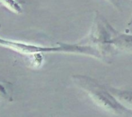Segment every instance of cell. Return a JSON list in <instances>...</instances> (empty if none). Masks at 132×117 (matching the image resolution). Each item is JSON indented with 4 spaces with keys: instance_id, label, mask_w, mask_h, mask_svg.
<instances>
[{
    "instance_id": "obj_10",
    "label": "cell",
    "mask_w": 132,
    "mask_h": 117,
    "mask_svg": "<svg viewBox=\"0 0 132 117\" xmlns=\"http://www.w3.org/2000/svg\"><path fill=\"white\" fill-rule=\"evenodd\" d=\"M0 27H1V24H0Z\"/></svg>"
},
{
    "instance_id": "obj_1",
    "label": "cell",
    "mask_w": 132,
    "mask_h": 117,
    "mask_svg": "<svg viewBox=\"0 0 132 117\" xmlns=\"http://www.w3.org/2000/svg\"><path fill=\"white\" fill-rule=\"evenodd\" d=\"M73 82L99 107L106 112L115 115L130 114V111L126 108L111 92L105 87L99 84L94 79L81 74L72 76Z\"/></svg>"
},
{
    "instance_id": "obj_8",
    "label": "cell",
    "mask_w": 132,
    "mask_h": 117,
    "mask_svg": "<svg viewBox=\"0 0 132 117\" xmlns=\"http://www.w3.org/2000/svg\"><path fill=\"white\" fill-rule=\"evenodd\" d=\"M107 1H110V2H113V0H107Z\"/></svg>"
},
{
    "instance_id": "obj_2",
    "label": "cell",
    "mask_w": 132,
    "mask_h": 117,
    "mask_svg": "<svg viewBox=\"0 0 132 117\" xmlns=\"http://www.w3.org/2000/svg\"><path fill=\"white\" fill-rule=\"evenodd\" d=\"M0 46L15 51L23 55H40L41 53H72V45L60 44L57 46H42L28 44L25 42L15 41L0 38Z\"/></svg>"
},
{
    "instance_id": "obj_3",
    "label": "cell",
    "mask_w": 132,
    "mask_h": 117,
    "mask_svg": "<svg viewBox=\"0 0 132 117\" xmlns=\"http://www.w3.org/2000/svg\"><path fill=\"white\" fill-rule=\"evenodd\" d=\"M110 46L127 52H132V34L115 32L109 42Z\"/></svg>"
},
{
    "instance_id": "obj_6",
    "label": "cell",
    "mask_w": 132,
    "mask_h": 117,
    "mask_svg": "<svg viewBox=\"0 0 132 117\" xmlns=\"http://www.w3.org/2000/svg\"><path fill=\"white\" fill-rule=\"evenodd\" d=\"M9 97L5 87L0 84V99H6Z\"/></svg>"
},
{
    "instance_id": "obj_9",
    "label": "cell",
    "mask_w": 132,
    "mask_h": 117,
    "mask_svg": "<svg viewBox=\"0 0 132 117\" xmlns=\"http://www.w3.org/2000/svg\"><path fill=\"white\" fill-rule=\"evenodd\" d=\"M130 115L132 116V112H130Z\"/></svg>"
},
{
    "instance_id": "obj_7",
    "label": "cell",
    "mask_w": 132,
    "mask_h": 117,
    "mask_svg": "<svg viewBox=\"0 0 132 117\" xmlns=\"http://www.w3.org/2000/svg\"><path fill=\"white\" fill-rule=\"evenodd\" d=\"M132 24V17H131V19L130 20V22H129V24Z\"/></svg>"
},
{
    "instance_id": "obj_11",
    "label": "cell",
    "mask_w": 132,
    "mask_h": 117,
    "mask_svg": "<svg viewBox=\"0 0 132 117\" xmlns=\"http://www.w3.org/2000/svg\"><path fill=\"white\" fill-rule=\"evenodd\" d=\"M0 5H1V4H0Z\"/></svg>"
},
{
    "instance_id": "obj_4",
    "label": "cell",
    "mask_w": 132,
    "mask_h": 117,
    "mask_svg": "<svg viewBox=\"0 0 132 117\" xmlns=\"http://www.w3.org/2000/svg\"><path fill=\"white\" fill-rule=\"evenodd\" d=\"M110 92L130 112H132V91L110 88Z\"/></svg>"
},
{
    "instance_id": "obj_5",
    "label": "cell",
    "mask_w": 132,
    "mask_h": 117,
    "mask_svg": "<svg viewBox=\"0 0 132 117\" xmlns=\"http://www.w3.org/2000/svg\"><path fill=\"white\" fill-rule=\"evenodd\" d=\"M0 4L4 6L10 11L16 14H20L23 11L21 6L16 0H0Z\"/></svg>"
}]
</instances>
